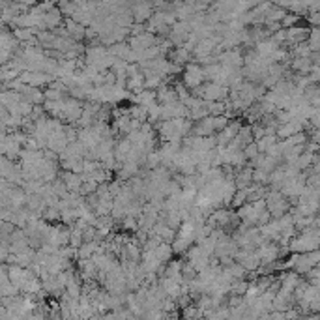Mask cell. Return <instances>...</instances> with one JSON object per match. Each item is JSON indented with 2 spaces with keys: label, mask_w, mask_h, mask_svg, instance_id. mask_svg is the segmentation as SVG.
Returning a JSON list of instances; mask_svg holds the SVG:
<instances>
[{
  "label": "cell",
  "mask_w": 320,
  "mask_h": 320,
  "mask_svg": "<svg viewBox=\"0 0 320 320\" xmlns=\"http://www.w3.org/2000/svg\"><path fill=\"white\" fill-rule=\"evenodd\" d=\"M318 245H320L318 227H307L304 230H298L292 238L288 240L290 253H309L313 249H318Z\"/></svg>",
  "instance_id": "cell-1"
},
{
  "label": "cell",
  "mask_w": 320,
  "mask_h": 320,
  "mask_svg": "<svg viewBox=\"0 0 320 320\" xmlns=\"http://www.w3.org/2000/svg\"><path fill=\"white\" fill-rule=\"evenodd\" d=\"M201 82H204L202 66H199L197 62H187V64H184V71H182V84H184L185 88L193 90V88L199 87Z\"/></svg>",
  "instance_id": "cell-2"
},
{
  "label": "cell",
  "mask_w": 320,
  "mask_h": 320,
  "mask_svg": "<svg viewBox=\"0 0 320 320\" xmlns=\"http://www.w3.org/2000/svg\"><path fill=\"white\" fill-rule=\"evenodd\" d=\"M131 17L135 23H146L150 15L154 13V8L150 4V0H133L130 4Z\"/></svg>",
  "instance_id": "cell-3"
},
{
  "label": "cell",
  "mask_w": 320,
  "mask_h": 320,
  "mask_svg": "<svg viewBox=\"0 0 320 320\" xmlns=\"http://www.w3.org/2000/svg\"><path fill=\"white\" fill-rule=\"evenodd\" d=\"M307 34H309V28L302 27V25H294V27L285 28V36H287L285 45H290V47H292V45L300 44V41H305V39H307Z\"/></svg>",
  "instance_id": "cell-4"
},
{
  "label": "cell",
  "mask_w": 320,
  "mask_h": 320,
  "mask_svg": "<svg viewBox=\"0 0 320 320\" xmlns=\"http://www.w3.org/2000/svg\"><path fill=\"white\" fill-rule=\"evenodd\" d=\"M298 131H304V124H300L298 120H288L285 124H279L275 130V135L277 139H287V137L294 135V133H298Z\"/></svg>",
  "instance_id": "cell-5"
},
{
  "label": "cell",
  "mask_w": 320,
  "mask_h": 320,
  "mask_svg": "<svg viewBox=\"0 0 320 320\" xmlns=\"http://www.w3.org/2000/svg\"><path fill=\"white\" fill-rule=\"evenodd\" d=\"M62 25H64L66 32H68V36H70L71 39H75V41H79V44L84 39V28L87 27H82L81 23L73 21L71 17H66V21L62 23Z\"/></svg>",
  "instance_id": "cell-6"
},
{
  "label": "cell",
  "mask_w": 320,
  "mask_h": 320,
  "mask_svg": "<svg viewBox=\"0 0 320 320\" xmlns=\"http://www.w3.org/2000/svg\"><path fill=\"white\" fill-rule=\"evenodd\" d=\"M176 99H178V96H176V90H174L170 82H163L161 87L156 90V101L158 103H173Z\"/></svg>",
  "instance_id": "cell-7"
},
{
  "label": "cell",
  "mask_w": 320,
  "mask_h": 320,
  "mask_svg": "<svg viewBox=\"0 0 320 320\" xmlns=\"http://www.w3.org/2000/svg\"><path fill=\"white\" fill-rule=\"evenodd\" d=\"M259 232H261L266 240H270V242H275V240L279 238V234H281V225H279L277 219L271 217L268 223L259 225Z\"/></svg>",
  "instance_id": "cell-8"
},
{
  "label": "cell",
  "mask_w": 320,
  "mask_h": 320,
  "mask_svg": "<svg viewBox=\"0 0 320 320\" xmlns=\"http://www.w3.org/2000/svg\"><path fill=\"white\" fill-rule=\"evenodd\" d=\"M62 23H64V17H62V13H60V10L56 8V6L44 13V27H45V30H54V28L62 27Z\"/></svg>",
  "instance_id": "cell-9"
},
{
  "label": "cell",
  "mask_w": 320,
  "mask_h": 320,
  "mask_svg": "<svg viewBox=\"0 0 320 320\" xmlns=\"http://www.w3.org/2000/svg\"><path fill=\"white\" fill-rule=\"evenodd\" d=\"M58 176L64 180L66 189H68V191H77V193H79V189H81V184H82L81 174L71 173V170H64V173L58 174Z\"/></svg>",
  "instance_id": "cell-10"
},
{
  "label": "cell",
  "mask_w": 320,
  "mask_h": 320,
  "mask_svg": "<svg viewBox=\"0 0 320 320\" xmlns=\"http://www.w3.org/2000/svg\"><path fill=\"white\" fill-rule=\"evenodd\" d=\"M154 251H156V255H158V259L161 262H168L174 257L173 245L168 244V242H161V244H159Z\"/></svg>",
  "instance_id": "cell-11"
},
{
  "label": "cell",
  "mask_w": 320,
  "mask_h": 320,
  "mask_svg": "<svg viewBox=\"0 0 320 320\" xmlns=\"http://www.w3.org/2000/svg\"><path fill=\"white\" fill-rule=\"evenodd\" d=\"M56 8L60 10L62 17H71L77 11L75 0H56Z\"/></svg>",
  "instance_id": "cell-12"
},
{
  "label": "cell",
  "mask_w": 320,
  "mask_h": 320,
  "mask_svg": "<svg viewBox=\"0 0 320 320\" xmlns=\"http://www.w3.org/2000/svg\"><path fill=\"white\" fill-rule=\"evenodd\" d=\"M161 165V150L159 148H154L146 154V159H144V167L146 168H156Z\"/></svg>",
  "instance_id": "cell-13"
},
{
  "label": "cell",
  "mask_w": 320,
  "mask_h": 320,
  "mask_svg": "<svg viewBox=\"0 0 320 320\" xmlns=\"http://www.w3.org/2000/svg\"><path fill=\"white\" fill-rule=\"evenodd\" d=\"M77 217H79V214H77L75 208H64V210H60V223L66 225V227H71L75 223Z\"/></svg>",
  "instance_id": "cell-14"
},
{
  "label": "cell",
  "mask_w": 320,
  "mask_h": 320,
  "mask_svg": "<svg viewBox=\"0 0 320 320\" xmlns=\"http://www.w3.org/2000/svg\"><path fill=\"white\" fill-rule=\"evenodd\" d=\"M13 36L19 44H25V41L36 38V30L34 28H13Z\"/></svg>",
  "instance_id": "cell-15"
},
{
  "label": "cell",
  "mask_w": 320,
  "mask_h": 320,
  "mask_svg": "<svg viewBox=\"0 0 320 320\" xmlns=\"http://www.w3.org/2000/svg\"><path fill=\"white\" fill-rule=\"evenodd\" d=\"M130 109V118H133V120H139V122H146V118H148V114H146V107L144 105H139V103H133L131 107H127Z\"/></svg>",
  "instance_id": "cell-16"
},
{
  "label": "cell",
  "mask_w": 320,
  "mask_h": 320,
  "mask_svg": "<svg viewBox=\"0 0 320 320\" xmlns=\"http://www.w3.org/2000/svg\"><path fill=\"white\" fill-rule=\"evenodd\" d=\"M279 141L277 139V135H270V133H266L264 137H261V139H257V148H259V152H266L268 148L273 146L275 142Z\"/></svg>",
  "instance_id": "cell-17"
},
{
  "label": "cell",
  "mask_w": 320,
  "mask_h": 320,
  "mask_svg": "<svg viewBox=\"0 0 320 320\" xmlns=\"http://www.w3.org/2000/svg\"><path fill=\"white\" fill-rule=\"evenodd\" d=\"M307 45H309L311 51H318V44H320V30L318 27H311L309 34H307Z\"/></svg>",
  "instance_id": "cell-18"
},
{
  "label": "cell",
  "mask_w": 320,
  "mask_h": 320,
  "mask_svg": "<svg viewBox=\"0 0 320 320\" xmlns=\"http://www.w3.org/2000/svg\"><path fill=\"white\" fill-rule=\"evenodd\" d=\"M120 227H122V230H125V232H135L137 228V219H135V216H124L122 219H120Z\"/></svg>",
  "instance_id": "cell-19"
},
{
  "label": "cell",
  "mask_w": 320,
  "mask_h": 320,
  "mask_svg": "<svg viewBox=\"0 0 320 320\" xmlns=\"http://www.w3.org/2000/svg\"><path fill=\"white\" fill-rule=\"evenodd\" d=\"M300 21H302V17L287 11V13L283 15L281 21H279V25H281V28H288V27H294V25H300Z\"/></svg>",
  "instance_id": "cell-20"
},
{
  "label": "cell",
  "mask_w": 320,
  "mask_h": 320,
  "mask_svg": "<svg viewBox=\"0 0 320 320\" xmlns=\"http://www.w3.org/2000/svg\"><path fill=\"white\" fill-rule=\"evenodd\" d=\"M163 77L161 75H148V77H144V88H148V90H158L159 87L163 84Z\"/></svg>",
  "instance_id": "cell-21"
},
{
  "label": "cell",
  "mask_w": 320,
  "mask_h": 320,
  "mask_svg": "<svg viewBox=\"0 0 320 320\" xmlns=\"http://www.w3.org/2000/svg\"><path fill=\"white\" fill-rule=\"evenodd\" d=\"M251 178H253V184H261V185H268V173L262 170L261 167H255L253 173H251Z\"/></svg>",
  "instance_id": "cell-22"
},
{
  "label": "cell",
  "mask_w": 320,
  "mask_h": 320,
  "mask_svg": "<svg viewBox=\"0 0 320 320\" xmlns=\"http://www.w3.org/2000/svg\"><path fill=\"white\" fill-rule=\"evenodd\" d=\"M41 217H44L47 223H58L60 221V210L54 206H47L44 210V214H41Z\"/></svg>",
  "instance_id": "cell-23"
},
{
  "label": "cell",
  "mask_w": 320,
  "mask_h": 320,
  "mask_svg": "<svg viewBox=\"0 0 320 320\" xmlns=\"http://www.w3.org/2000/svg\"><path fill=\"white\" fill-rule=\"evenodd\" d=\"M44 96L45 99H51V101H58V99H64L68 94L62 92V90H56V88H51L47 87V90H44Z\"/></svg>",
  "instance_id": "cell-24"
},
{
  "label": "cell",
  "mask_w": 320,
  "mask_h": 320,
  "mask_svg": "<svg viewBox=\"0 0 320 320\" xmlns=\"http://www.w3.org/2000/svg\"><path fill=\"white\" fill-rule=\"evenodd\" d=\"M182 277H184L185 283L191 281V279H195V277H197V270L193 266H191V264L187 261L182 262Z\"/></svg>",
  "instance_id": "cell-25"
},
{
  "label": "cell",
  "mask_w": 320,
  "mask_h": 320,
  "mask_svg": "<svg viewBox=\"0 0 320 320\" xmlns=\"http://www.w3.org/2000/svg\"><path fill=\"white\" fill-rule=\"evenodd\" d=\"M182 315H184L185 318H199V316H202V311L197 309L195 304H189V305H185V307H184Z\"/></svg>",
  "instance_id": "cell-26"
},
{
  "label": "cell",
  "mask_w": 320,
  "mask_h": 320,
  "mask_svg": "<svg viewBox=\"0 0 320 320\" xmlns=\"http://www.w3.org/2000/svg\"><path fill=\"white\" fill-rule=\"evenodd\" d=\"M228 124V118L225 114H217V116H212V125H214V131H221L225 125Z\"/></svg>",
  "instance_id": "cell-27"
},
{
  "label": "cell",
  "mask_w": 320,
  "mask_h": 320,
  "mask_svg": "<svg viewBox=\"0 0 320 320\" xmlns=\"http://www.w3.org/2000/svg\"><path fill=\"white\" fill-rule=\"evenodd\" d=\"M307 21H309L311 27H318V21H320V15H318V11H313V13H307Z\"/></svg>",
  "instance_id": "cell-28"
},
{
  "label": "cell",
  "mask_w": 320,
  "mask_h": 320,
  "mask_svg": "<svg viewBox=\"0 0 320 320\" xmlns=\"http://www.w3.org/2000/svg\"><path fill=\"white\" fill-rule=\"evenodd\" d=\"M2 90H6V84L2 81H0V92H2Z\"/></svg>",
  "instance_id": "cell-29"
},
{
  "label": "cell",
  "mask_w": 320,
  "mask_h": 320,
  "mask_svg": "<svg viewBox=\"0 0 320 320\" xmlns=\"http://www.w3.org/2000/svg\"><path fill=\"white\" fill-rule=\"evenodd\" d=\"M0 25H2V21H0Z\"/></svg>",
  "instance_id": "cell-30"
}]
</instances>
